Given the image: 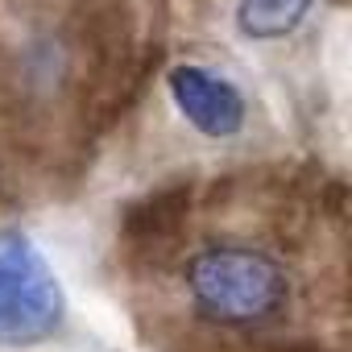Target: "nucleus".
<instances>
[{
  "label": "nucleus",
  "instance_id": "1",
  "mask_svg": "<svg viewBox=\"0 0 352 352\" xmlns=\"http://www.w3.org/2000/svg\"><path fill=\"white\" fill-rule=\"evenodd\" d=\"M183 286L199 319L220 327H270L290 307V274L253 245H204L183 265Z\"/></svg>",
  "mask_w": 352,
  "mask_h": 352
},
{
  "label": "nucleus",
  "instance_id": "3",
  "mask_svg": "<svg viewBox=\"0 0 352 352\" xmlns=\"http://www.w3.org/2000/svg\"><path fill=\"white\" fill-rule=\"evenodd\" d=\"M166 91L170 104L195 133L212 137V141H228L245 129L249 120V104L241 96V87L232 79H224L220 71L204 67V63H179L166 75Z\"/></svg>",
  "mask_w": 352,
  "mask_h": 352
},
{
  "label": "nucleus",
  "instance_id": "2",
  "mask_svg": "<svg viewBox=\"0 0 352 352\" xmlns=\"http://www.w3.org/2000/svg\"><path fill=\"white\" fill-rule=\"evenodd\" d=\"M67 294L58 274L25 236H9L0 245V344L34 348L63 327Z\"/></svg>",
  "mask_w": 352,
  "mask_h": 352
},
{
  "label": "nucleus",
  "instance_id": "4",
  "mask_svg": "<svg viewBox=\"0 0 352 352\" xmlns=\"http://www.w3.org/2000/svg\"><path fill=\"white\" fill-rule=\"evenodd\" d=\"M315 9V0H236V34L249 42L290 38Z\"/></svg>",
  "mask_w": 352,
  "mask_h": 352
}]
</instances>
